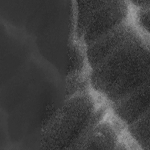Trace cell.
<instances>
[{
	"instance_id": "cell-1",
	"label": "cell",
	"mask_w": 150,
	"mask_h": 150,
	"mask_svg": "<svg viewBox=\"0 0 150 150\" xmlns=\"http://www.w3.org/2000/svg\"><path fill=\"white\" fill-rule=\"evenodd\" d=\"M91 89L110 105L149 83V37L137 28L90 69Z\"/></svg>"
},
{
	"instance_id": "cell-2",
	"label": "cell",
	"mask_w": 150,
	"mask_h": 150,
	"mask_svg": "<svg viewBox=\"0 0 150 150\" xmlns=\"http://www.w3.org/2000/svg\"><path fill=\"white\" fill-rule=\"evenodd\" d=\"M67 97L43 129L42 145L46 148L76 146L109 110L108 103L91 89Z\"/></svg>"
},
{
	"instance_id": "cell-3",
	"label": "cell",
	"mask_w": 150,
	"mask_h": 150,
	"mask_svg": "<svg viewBox=\"0 0 150 150\" xmlns=\"http://www.w3.org/2000/svg\"><path fill=\"white\" fill-rule=\"evenodd\" d=\"M75 5V37L84 45L90 44L131 17L129 1H82Z\"/></svg>"
},
{
	"instance_id": "cell-4",
	"label": "cell",
	"mask_w": 150,
	"mask_h": 150,
	"mask_svg": "<svg viewBox=\"0 0 150 150\" xmlns=\"http://www.w3.org/2000/svg\"><path fill=\"white\" fill-rule=\"evenodd\" d=\"M112 112L127 126L149 111V83L109 105Z\"/></svg>"
}]
</instances>
